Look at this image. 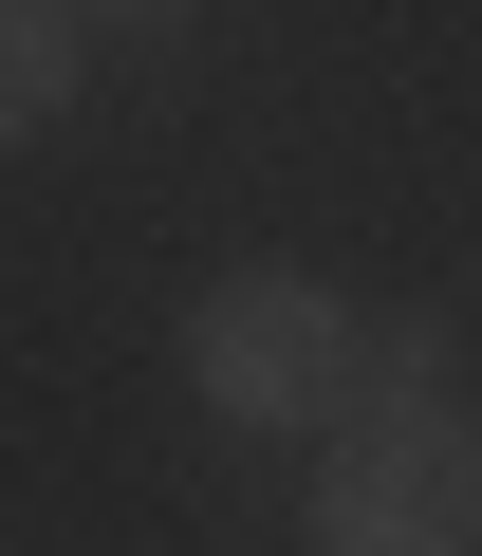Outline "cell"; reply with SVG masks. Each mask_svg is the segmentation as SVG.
Masks as SVG:
<instances>
[{
  "label": "cell",
  "mask_w": 482,
  "mask_h": 556,
  "mask_svg": "<svg viewBox=\"0 0 482 556\" xmlns=\"http://www.w3.org/2000/svg\"><path fill=\"white\" fill-rule=\"evenodd\" d=\"M353 390H371L353 278H316V260H223L204 298H186V408H204V427H241V445H316Z\"/></svg>",
  "instance_id": "obj_1"
},
{
  "label": "cell",
  "mask_w": 482,
  "mask_h": 556,
  "mask_svg": "<svg viewBox=\"0 0 482 556\" xmlns=\"http://www.w3.org/2000/svg\"><path fill=\"white\" fill-rule=\"evenodd\" d=\"M316 556H482V390H353L297 482Z\"/></svg>",
  "instance_id": "obj_2"
},
{
  "label": "cell",
  "mask_w": 482,
  "mask_h": 556,
  "mask_svg": "<svg viewBox=\"0 0 482 556\" xmlns=\"http://www.w3.org/2000/svg\"><path fill=\"white\" fill-rule=\"evenodd\" d=\"M75 75H93V20H75V0H0V149H38L75 112Z\"/></svg>",
  "instance_id": "obj_3"
},
{
  "label": "cell",
  "mask_w": 482,
  "mask_h": 556,
  "mask_svg": "<svg viewBox=\"0 0 482 556\" xmlns=\"http://www.w3.org/2000/svg\"><path fill=\"white\" fill-rule=\"evenodd\" d=\"M371 390H464V334L445 316H371Z\"/></svg>",
  "instance_id": "obj_4"
},
{
  "label": "cell",
  "mask_w": 482,
  "mask_h": 556,
  "mask_svg": "<svg viewBox=\"0 0 482 556\" xmlns=\"http://www.w3.org/2000/svg\"><path fill=\"white\" fill-rule=\"evenodd\" d=\"M75 20H93V38H186L204 0H75Z\"/></svg>",
  "instance_id": "obj_5"
}]
</instances>
